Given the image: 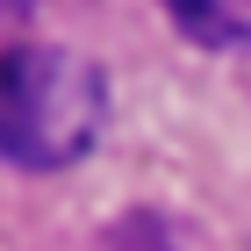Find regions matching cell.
<instances>
[{
	"instance_id": "obj_1",
	"label": "cell",
	"mask_w": 251,
	"mask_h": 251,
	"mask_svg": "<svg viewBox=\"0 0 251 251\" xmlns=\"http://www.w3.org/2000/svg\"><path fill=\"white\" fill-rule=\"evenodd\" d=\"M108 129V72L65 43L0 50V158L22 173H58Z\"/></svg>"
},
{
	"instance_id": "obj_2",
	"label": "cell",
	"mask_w": 251,
	"mask_h": 251,
	"mask_svg": "<svg viewBox=\"0 0 251 251\" xmlns=\"http://www.w3.org/2000/svg\"><path fill=\"white\" fill-rule=\"evenodd\" d=\"M173 22L208 50H251V0H165Z\"/></svg>"
},
{
	"instance_id": "obj_3",
	"label": "cell",
	"mask_w": 251,
	"mask_h": 251,
	"mask_svg": "<svg viewBox=\"0 0 251 251\" xmlns=\"http://www.w3.org/2000/svg\"><path fill=\"white\" fill-rule=\"evenodd\" d=\"M29 7H36V0H0V43H7L22 22H29Z\"/></svg>"
}]
</instances>
